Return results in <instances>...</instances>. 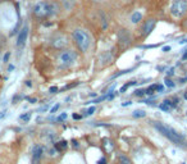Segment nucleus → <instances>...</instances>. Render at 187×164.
I'll return each instance as SVG.
<instances>
[{"mask_svg":"<svg viewBox=\"0 0 187 164\" xmlns=\"http://www.w3.org/2000/svg\"><path fill=\"white\" fill-rule=\"evenodd\" d=\"M60 11V5L56 2H39L33 7V14L37 18H47L56 16Z\"/></svg>","mask_w":187,"mask_h":164,"instance_id":"1","label":"nucleus"},{"mask_svg":"<svg viewBox=\"0 0 187 164\" xmlns=\"http://www.w3.org/2000/svg\"><path fill=\"white\" fill-rule=\"evenodd\" d=\"M152 126H154V128L158 132L161 133L164 137H167L169 141L174 142L176 145H183L185 144V136L181 135L179 132H177L174 128H172L169 126H165V124H163L161 122H154Z\"/></svg>","mask_w":187,"mask_h":164,"instance_id":"2","label":"nucleus"},{"mask_svg":"<svg viewBox=\"0 0 187 164\" xmlns=\"http://www.w3.org/2000/svg\"><path fill=\"white\" fill-rule=\"evenodd\" d=\"M72 37L76 42V45L78 46V49L82 51V53H86L89 49H90V45H91V37L90 35L86 31L83 30H74L72 32Z\"/></svg>","mask_w":187,"mask_h":164,"instance_id":"3","label":"nucleus"},{"mask_svg":"<svg viewBox=\"0 0 187 164\" xmlns=\"http://www.w3.org/2000/svg\"><path fill=\"white\" fill-rule=\"evenodd\" d=\"M76 60H77V54L73 50H64L58 56V63L62 68H68L73 65Z\"/></svg>","mask_w":187,"mask_h":164,"instance_id":"4","label":"nucleus"},{"mask_svg":"<svg viewBox=\"0 0 187 164\" xmlns=\"http://www.w3.org/2000/svg\"><path fill=\"white\" fill-rule=\"evenodd\" d=\"M169 11L174 18H181L187 12V0H174Z\"/></svg>","mask_w":187,"mask_h":164,"instance_id":"5","label":"nucleus"},{"mask_svg":"<svg viewBox=\"0 0 187 164\" xmlns=\"http://www.w3.org/2000/svg\"><path fill=\"white\" fill-rule=\"evenodd\" d=\"M118 42H119V45H121L122 49H126L127 46L131 45L132 36H131V33H129L128 30H121L118 32Z\"/></svg>","mask_w":187,"mask_h":164,"instance_id":"6","label":"nucleus"},{"mask_svg":"<svg viewBox=\"0 0 187 164\" xmlns=\"http://www.w3.org/2000/svg\"><path fill=\"white\" fill-rule=\"evenodd\" d=\"M155 26H156V21L154 18H150V19H147V21L143 23V26H142V28H141V33H142V36H149L151 33V31L155 28Z\"/></svg>","mask_w":187,"mask_h":164,"instance_id":"7","label":"nucleus"},{"mask_svg":"<svg viewBox=\"0 0 187 164\" xmlns=\"http://www.w3.org/2000/svg\"><path fill=\"white\" fill-rule=\"evenodd\" d=\"M27 37H28V26L22 27V30L18 33V37H17V46L18 47H23L26 45V41H27Z\"/></svg>","mask_w":187,"mask_h":164,"instance_id":"8","label":"nucleus"},{"mask_svg":"<svg viewBox=\"0 0 187 164\" xmlns=\"http://www.w3.org/2000/svg\"><path fill=\"white\" fill-rule=\"evenodd\" d=\"M67 44H68L67 37L63 36V35L55 36L54 38H53V41H51V45H53V47H55V49H63L64 46H67Z\"/></svg>","mask_w":187,"mask_h":164,"instance_id":"9","label":"nucleus"},{"mask_svg":"<svg viewBox=\"0 0 187 164\" xmlns=\"http://www.w3.org/2000/svg\"><path fill=\"white\" fill-rule=\"evenodd\" d=\"M42 153H44V147H42L41 145H35L33 151H32V163L33 164H39L40 163Z\"/></svg>","mask_w":187,"mask_h":164,"instance_id":"10","label":"nucleus"},{"mask_svg":"<svg viewBox=\"0 0 187 164\" xmlns=\"http://www.w3.org/2000/svg\"><path fill=\"white\" fill-rule=\"evenodd\" d=\"M103 146H104V150L107 151V154H110L114 150V142L109 137H104L103 138Z\"/></svg>","mask_w":187,"mask_h":164,"instance_id":"11","label":"nucleus"},{"mask_svg":"<svg viewBox=\"0 0 187 164\" xmlns=\"http://www.w3.org/2000/svg\"><path fill=\"white\" fill-rule=\"evenodd\" d=\"M170 108H174V104H173V101L169 100V99L164 100V101H163V103L159 105V109L163 110V112H168V110H169Z\"/></svg>","mask_w":187,"mask_h":164,"instance_id":"12","label":"nucleus"},{"mask_svg":"<svg viewBox=\"0 0 187 164\" xmlns=\"http://www.w3.org/2000/svg\"><path fill=\"white\" fill-rule=\"evenodd\" d=\"M67 147H68V142H67L65 140H62V141L54 144V149L56 151H63V150H65Z\"/></svg>","mask_w":187,"mask_h":164,"instance_id":"13","label":"nucleus"},{"mask_svg":"<svg viewBox=\"0 0 187 164\" xmlns=\"http://www.w3.org/2000/svg\"><path fill=\"white\" fill-rule=\"evenodd\" d=\"M141 19H142V13L138 12V11L135 12V13H133L132 16H131V22L135 23V25H136V23H138V22H141Z\"/></svg>","mask_w":187,"mask_h":164,"instance_id":"14","label":"nucleus"},{"mask_svg":"<svg viewBox=\"0 0 187 164\" xmlns=\"http://www.w3.org/2000/svg\"><path fill=\"white\" fill-rule=\"evenodd\" d=\"M132 115L135 118H143V117H146V112H145V110H141V109H137V110L133 112Z\"/></svg>","mask_w":187,"mask_h":164,"instance_id":"15","label":"nucleus"},{"mask_svg":"<svg viewBox=\"0 0 187 164\" xmlns=\"http://www.w3.org/2000/svg\"><path fill=\"white\" fill-rule=\"evenodd\" d=\"M156 84H154V85H151V86H149V87L145 90V94L146 95H152V94H154V91L156 90Z\"/></svg>","mask_w":187,"mask_h":164,"instance_id":"16","label":"nucleus"},{"mask_svg":"<svg viewBox=\"0 0 187 164\" xmlns=\"http://www.w3.org/2000/svg\"><path fill=\"white\" fill-rule=\"evenodd\" d=\"M137 82H135V81H131V82H128V84H126V85H123L122 87H121V90H119V93H124V91H126L129 86H133V85H136Z\"/></svg>","mask_w":187,"mask_h":164,"instance_id":"17","label":"nucleus"},{"mask_svg":"<svg viewBox=\"0 0 187 164\" xmlns=\"http://www.w3.org/2000/svg\"><path fill=\"white\" fill-rule=\"evenodd\" d=\"M119 162H121V164H132L131 160H129L126 155H122V154L119 155Z\"/></svg>","mask_w":187,"mask_h":164,"instance_id":"18","label":"nucleus"},{"mask_svg":"<svg viewBox=\"0 0 187 164\" xmlns=\"http://www.w3.org/2000/svg\"><path fill=\"white\" fill-rule=\"evenodd\" d=\"M30 118H31V113H25V114L20 115V119L25 120V122H28V120H30Z\"/></svg>","mask_w":187,"mask_h":164,"instance_id":"19","label":"nucleus"},{"mask_svg":"<svg viewBox=\"0 0 187 164\" xmlns=\"http://www.w3.org/2000/svg\"><path fill=\"white\" fill-rule=\"evenodd\" d=\"M165 86H167V87H174V82L173 81H172V80H169V78H168V77H167V78H165Z\"/></svg>","mask_w":187,"mask_h":164,"instance_id":"20","label":"nucleus"},{"mask_svg":"<svg viewBox=\"0 0 187 164\" xmlns=\"http://www.w3.org/2000/svg\"><path fill=\"white\" fill-rule=\"evenodd\" d=\"M107 99V95H104V96H100V98H96L94 101H90V103H94V104H96V103H100V101H103ZM90 103H86V104H90Z\"/></svg>","mask_w":187,"mask_h":164,"instance_id":"21","label":"nucleus"},{"mask_svg":"<svg viewBox=\"0 0 187 164\" xmlns=\"http://www.w3.org/2000/svg\"><path fill=\"white\" fill-rule=\"evenodd\" d=\"M145 95V90H141V89H137L135 91V96H137V98H141V96Z\"/></svg>","mask_w":187,"mask_h":164,"instance_id":"22","label":"nucleus"},{"mask_svg":"<svg viewBox=\"0 0 187 164\" xmlns=\"http://www.w3.org/2000/svg\"><path fill=\"white\" fill-rule=\"evenodd\" d=\"M58 91H59V89L56 87V86H51V87L49 89V93H50V94H56Z\"/></svg>","mask_w":187,"mask_h":164,"instance_id":"23","label":"nucleus"},{"mask_svg":"<svg viewBox=\"0 0 187 164\" xmlns=\"http://www.w3.org/2000/svg\"><path fill=\"white\" fill-rule=\"evenodd\" d=\"M64 119H67V113H62L58 118H56V120L58 122H62V120H64Z\"/></svg>","mask_w":187,"mask_h":164,"instance_id":"24","label":"nucleus"},{"mask_svg":"<svg viewBox=\"0 0 187 164\" xmlns=\"http://www.w3.org/2000/svg\"><path fill=\"white\" fill-rule=\"evenodd\" d=\"M94 112H95V107H91V108H89V110H87V112H86L85 114H86V115H92Z\"/></svg>","mask_w":187,"mask_h":164,"instance_id":"25","label":"nucleus"},{"mask_svg":"<svg viewBox=\"0 0 187 164\" xmlns=\"http://www.w3.org/2000/svg\"><path fill=\"white\" fill-rule=\"evenodd\" d=\"M59 107H60V104H55V105H54V107H53V108L50 109V113H55V112H56V110H58V109H59Z\"/></svg>","mask_w":187,"mask_h":164,"instance_id":"26","label":"nucleus"},{"mask_svg":"<svg viewBox=\"0 0 187 164\" xmlns=\"http://www.w3.org/2000/svg\"><path fill=\"white\" fill-rule=\"evenodd\" d=\"M9 58H11V53H5V55H4V59H3L4 63H8Z\"/></svg>","mask_w":187,"mask_h":164,"instance_id":"27","label":"nucleus"},{"mask_svg":"<svg viewBox=\"0 0 187 164\" xmlns=\"http://www.w3.org/2000/svg\"><path fill=\"white\" fill-rule=\"evenodd\" d=\"M72 145H73L74 149H80V142L76 141V140H72Z\"/></svg>","mask_w":187,"mask_h":164,"instance_id":"28","label":"nucleus"},{"mask_svg":"<svg viewBox=\"0 0 187 164\" xmlns=\"http://www.w3.org/2000/svg\"><path fill=\"white\" fill-rule=\"evenodd\" d=\"M98 164H107V158H101V159H99Z\"/></svg>","mask_w":187,"mask_h":164,"instance_id":"29","label":"nucleus"},{"mask_svg":"<svg viewBox=\"0 0 187 164\" xmlns=\"http://www.w3.org/2000/svg\"><path fill=\"white\" fill-rule=\"evenodd\" d=\"M163 90H164L163 85H158V86H156V91H159V93H163Z\"/></svg>","mask_w":187,"mask_h":164,"instance_id":"30","label":"nucleus"},{"mask_svg":"<svg viewBox=\"0 0 187 164\" xmlns=\"http://www.w3.org/2000/svg\"><path fill=\"white\" fill-rule=\"evenodd\" d=\"M7 115V110H3V112H0V119H3L4 117Z\"/></svg>","mask_w":187,"mask_h":164,"instance_id":"31","label":"nucleus"},{"mask_svg":"<svg viewBox=\"0 0 187 164\" xmlns=\"http://www.w3.org/2000/svg\"><path fill=\"white\" fill-rule=\"evenodd\" d=\"M27 100H28V101H30V103H32V104H35V103H36V101H37L36 99H33V98H27Z\"/></svg>","mask_w":187,"mask_h":164,"instance_id":"32","label":"nucleus"},{"mask_svg":"<svg viewBox=\"0 0 187 164\" xmlns=\"http://www.w3.org/2000/svg\"><path fill=\"white\" fill-rule=\"evenodd\" d=\"M169 50H170V46H164V47H163V51H164V53H168Z\"/></svg>","mask_w":187,"mask_h":164,"instance_id":"33","label":"nucleus"},{"mask_svg":"<svg viewBox=\"0 0 187 164\" xmlns=\"http://www.w3.org/2000/svg\"><path fill=\"white\" fill-rule=\"evenodd\" d=\"M72 117H73L74 119H81V118H82V117H81V115H80V114H76V113H74L73 115H72Z\"/></svg>","mask_w":187,"mask_h":164,"instance_id":"34","label":"nucleus"},{"mask_svg":"<svg viewBox=\"0 0 187 164\" xmlns=\"http://www.w3.org/2000/svg\"><path fill=\"white\" fill-rule=\"evenodd\" d=\"M132 103H131V101H126V103H122V105H123V107H129V105H131Z\"/></svg>","mask_w":187,"mask_h":164,"instance_id":"35","label":"nucleus"},{"mask_svg":"<svg viewBox=\"0 0 187 164\" xmlns=\"http://www.w3.org/2000/svg\"><path fill=\"white\" fill-rule=\"evenodd\" d=\"M174 74V72H173V69H169V72H167V76H173Z\"/></svg>","mask_w":187,"mask_h":164,"instance_id":"36","label":"nucleus"},{"mask_svg":"<svg viewBox=\"0 0 187 164\" xmlns=\"http://www.w3.org/2000/svg\"><path fill=\"white\" fill-rule=\"evenodd\" d=\"M13 69H14V65H12V64H11V65L8 67V72H11V71H13Z\"/></svg>","mask_w":187,"mask_h":164,"instance_id":"37","label":"nucleus"},{"mask_svg":"<svg viewBox=\"0 0 187 164\" xmlns=\"http://www.w3.org/2000/svg\"><path fill=\"white\" fill-rule=\"evenodd\" d=\"M26 86H28V87H31V86H32L31 81H26Z\"/></svg>","mask_w":187,"mask_h":164,"instance_id":"38","label":"nucleus"},{"mask_svg":"<svg viewBox=\"0 0 187 164\" xmlns=\"http://www.w3.org/2000/svg\"><path fill=\"white\" fill-rule=\"evenodd\" d=\"M186 81H187V77H186V78H182V80H181V84H185Z\"/></svg>","mask_w":187,"mask_h":164,"instance_id":"39","label":"nucleus"},{"mask_svg":"<svg viewBox=\"0 0 187 164\" xmlns=\"http://www.w3.org/2000/svg\"><path fill=\"white\" fill-rule=\"evenodd\" d=\"M182 59H187V53H186V54H183V56H182Z\"/></svg>","mask_w":187,"mask_h":164,"instance_id":"40","label":"nucleus"},{"mask_svg":"<svg viewBox=\"0 0 187 164\" xmlns=\"http://www.w3.org/2000/svg\"><path fill=\"white\" fill-rule=\"evenodd\" d=\"M185 99H187V93H186V94H185Z\"/></svg>","mask_w":187,"mask_h":164,"instance_id":"41","label":"nucleus"}]
</instances>
